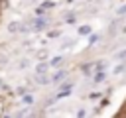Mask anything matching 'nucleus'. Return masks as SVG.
Wrapping results in <instances>:
<instances>
[{
  "label": "nucleus",
  "mask_w": 126,
  "mask_h": 118,
  "mask_svg": "<svg viewBox=\"0 0 126 118\" xmlns=\"http://www.w3.org/2000/svg\"><path fill=\"white\" fill-rule=\"evenodd\" d=\"M89 31H91V28H89V26H83V28L79 30V33H89Z\"/></svg>",
  "instance_id": "1"
},
{
  "label": "nucleus",
  "mask_w": 126,
  "mask_h": 118,
  "mask_svg": "<svg viewBox=\"0 0 126 118\" xmlns=\"http://www.w3.org/2000/svg\"><path fill=\"white\" fill-rule=\"evenodd\" d=\"M102 79H104V73H98V75L94 77V81H102Z\"/></svg>",
  "instance_id": "2"
},
{
  "label": "nucleus",
  "mask_w": 126,
  "mask_h": 118,
  "mask_svg": "<svg viewBox=\"0 0 126 118\" xmlns=\"http://www.w3.org/2000/svg\"><path fill=\"white\" fill-rule=\"evenodd\" d=\"M124 31H126V28H124Z\"/></svg>",
  "instance_id": "3"
}]
</instances>
